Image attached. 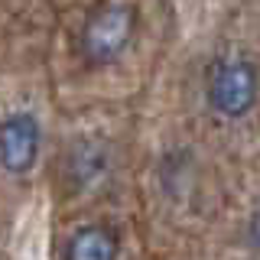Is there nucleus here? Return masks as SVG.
Instances as JSON below:
<instances>
[{
    "label": "nucleus",
    "mask_w": 260,
    "mask_h": 260,
    "mask_svg": "<svg viewBox=\"0 0 260 260\" xmlns=\"http://www.w3.org/2000/svg\"><path fill=\"white\" fill-rule=\"evenodd\" d=\"M205 104L221 120H244L260 104V69L244 52H224L205 69Z\"/></svg>",
    "instance_id": "f257e3e1"
},
{
    "label": "nucleus",
    "mask_w": 260,
    "mask_h": 260,
    "mask_svg": "<svg viewBox=\"0 0 260 260\" xmlns=\"http://www.w3.org/2000/svg\"><path fill=\"white\" fill-rule=\"evenodd\" d=\"M137 26H140V13L127 0H104L88 13L78 32V52L81 59L94 69L114 65L120 55L134 46Z\"/></svg>",
    "instance_id": "f03ea898"
},
{
    "label": "nucleus",
    "mask_w": 260,
    "mask_h": 260,
    "mask_svg": "<svg viewBox=\"0 0 260 260\" xmlns=\"http://www.w3.org/2000/svg\"><path fill=\"white\" fill-rule=\"evenodd\" d=\"M117 169V156L114 146L104 137H78L69 143L62 159V176L75 195H94L101 189H108V182L114 179Z\"/></svg>",
    "instance_id": "7ed1b4c3"
},
{
    "label": "nucleus",
    "mask_w": 260,
    "mask_h": 260,
    "mask_svg": "<svg viewBox=\"0 0 260 260\" xmlns=\"http://www.w3.org/2000/svg\"><path fill=\"white\" fill-rule=\"evenodd\" d=\"M43 156V124L26 108L0 117V173L23 179L36 169Z\"/></svg>",
    "instance_id": "20e7f679"
},
{
    "label": "nucleus",
    "mask_w": 260,
    "mask_h": 260,
    "mask_svg": "<svg viewBox=\"0 0 260 260\" xmlns=\"http://www.w3.org/2000/svg\"><path fill=\"white\" fill-rule=\"evenodd\" d=\"M120 241L108 224H81L65 238L62 260H117Z\"/></svg>",
    "instance_id": "39448f33"
},
{
    "label": "nucleus",
    "mask_w": 260,
    "mask_h": 260,
    "mask_svg": "<svg viewBox=\"0 0 260 260\" xmlns=\"http://www.w3.org/2000/svg\"><path fill=\"white\" fill-rule=\"evenodd\" d=\"M244 241H247V247L254 250V254H260V205L250 211L247 224H244Z\"/></svg>",
    "instance_id": "423d86ee"
}]
</instances>
